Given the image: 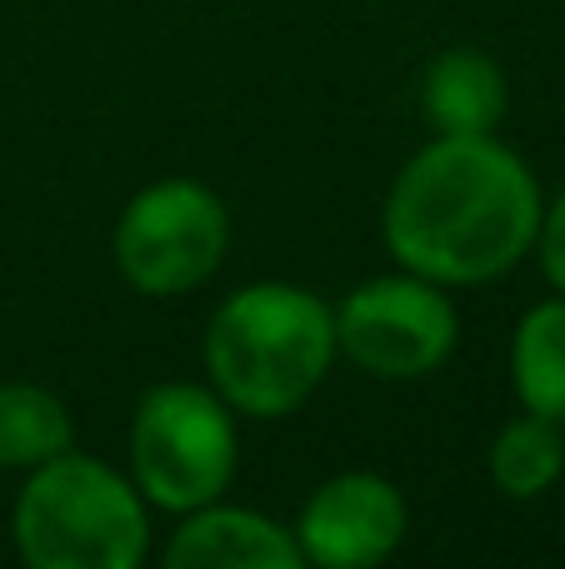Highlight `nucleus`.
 <instances>
[{
    "instance_id": "10",
    "label": "nucleus",
    "mask_w": 565,
    "mask_h": 569,
    "mask_svg": "<svg viewBox=\"0 0 565 569\" xmlns=\"http://www.w3.org/2000/svg\"><path fill=\"white\" fill-rule=\"evenodd\" d=\"M511 390L521 410L565 425V295H546L516 320L511 335Z\"/></svg>"
},
{
    "instance_id": "13",
    "label": "nucleus",
    "mask_w": 565,
    "mask_h": 569,
    "mask_svg": "<svg viewBox=\"0 0 565 569\" xmlns=\"http://www.w3.org/2000/svg\"><path fill=\"white\" fill-rule=\"evenodd\" d=\"M536 260H541V276L551 280V290L565 295V190L546 206V216H541Z\"/></svg>"
},
{
    "instance_id": "9",
    "label": "nucleus",
    "mask_w": 565,
    "mask_h": 569,
    "mask_svg": "<svg viewBox=\"0 0 565 569\" xmlns=\"http://www.w3.org/2000/svg\"><path fill=\"white\" fill-rule=\"evenodd\" d=\"M506 106V70L476 46L440 50L420 76V116L436 136H496Z\"/></svg>"
},
{
    "instance_id": "6",
    "label": "nucleus",
    "mask_w": 565,
    "mask_h": 569,
    "mask_svg": "<svg viewBox=\"0 0 565 569\" xmlns=\"http://www.w3.org/2000/svg\"><path fill=\"white\" fill-rule=\"evenodd\" d=\"M460 315L446 284L390 270L360 280L336 305V350L370 380H426L456 355Z\"/></svg>"
},
{
    "instance_id": "11",
    "label": "nucleus",
    "mask_w": 565,
    "mask_h": 569,
    "mask_svg": "<svg viewBox=\"0 0 565 569\" xmlns=\"http://www.w3.org/2000/svg\"><path fill=\"white\" fill-rule=\"evenodd\" d=\"M486 470L506 500H541L561 485L565 475V425L546 415L521 410L496 430L486 450Z\"/></svg>"
},
{
    "instance_id": "4",
    "label": "nucleus",
    "mask_w": 565,
    "mask_h": 569,
    "mask_svg": "<svg viewBox=\"0 0 565 569\" xmlns=\"http://www.w3.org/2000/svg\"><path fill=\"white\" fill-rule=\"evenodd\" d=\"M130 480L150 510L186 515L230 490L240 465L236 410L210 385L160 380L130 415Z\"/></svg>"
},
{
    "instance_id": "3",
    "label": "nucleus",
    "mask_w": 565,
    "mask_h": 569,
    "mask_svg": "<svg viewBox=\"0 0 565 569\" xmlns=\"http://www.w3.org/2000/svg\"><path fill=\"white\" fill-rule=\"evenodd\" d=\"M10 535L30 569H140L150 555V505L126 470L70 445L26 470Z\"/></svg>"
},
{
    "instance_id": "5",
    "label": "nucleus",
    "mask_w": 565,
    "mask_h": 569,
    "mask_svg": "<svg viewBox=\"0 0 565 569\" xmlns=\"http://www.w3.org/2000/svg\"><path fill=\"white\" fill-rule=\"evenodd\" d=\"M230 250V210L206 180L166 176L126 200L110 236L116 270L150 300H180L220 270Z\"/></svg>"
},
{
    "instance_id": "2",
    "label": "nucleus",
    "mask_w": 565,
    "mask_h": 569,
    "mask_svg": "<svg viewBox=\"0 0 565 569\" xmlns=\"http://www.w3.org/2000/svg\"><path fill=\"white\" fill-rule=\"evenodd\" d=\"M206 385L236 420H286L336 365V305L290 280L230 290L206 320Z\"/></svg>"
},
{
    "instance_id": "1",
    "label": "nucleus",
    "mask_w": 565,
    "mask_h": 569,
    "mask_svg": "<svg viewBox=\"0 0 565 569\" xmlns=\"http://www.w3.org/2000/svg\"><path fill=\"white\" fill-rule=\"evenodd\" d=\"M541 216V180L511 146L496 136H430L390 180L380 236L400 270L470 290L536 256Z\"/></svg>"
},
{
    "instance_id": "7",
    "label": "nucleus",
    "mask_w": 565,
    "mask_h": 569,
    "mask_svg": "<svg viewBox=\"0 0 565 569\" xmlns=\"http://www.w3.org/2000/svg\"><path fill=\"white\" fill-rule=\"evenodd\" d=\"M410 510L396 480L376 470H340L320 480L300 505L296 535L300 560L326 569H370L386 565L406 545Z\"/></svg>"
},
{
    "instance_id": "8",
    "label": "nucleus",
    "mask_w": 565,
    "mask_h": 569,
    "mask_svg": "<svg viewBox=\"0 0 565 569\" xmlns=\"http://www.w3.org/2000/svg\"><path fill=\"white\" fill-rule=\"evenodd\" d=\"M170 569H306L290 525L246 505L210 500L180 515L166 540Z\"/></svg>"
},
{
    "instance_id": "12",
    "label": "nucleus",
    "mask_w": 565,
    "mask_h": 569,
    "mask_svg": "<svg viewBox=\"0 0 565 569\" xmlns=\"http://www.w3.org/2000/svg\"><path fill=\"white\" fill-rule=\"evenodd\" d=\"M76 445V420L66 400L46 385L0 380V470H36Z\"/></svg>"
}]
</instances>
